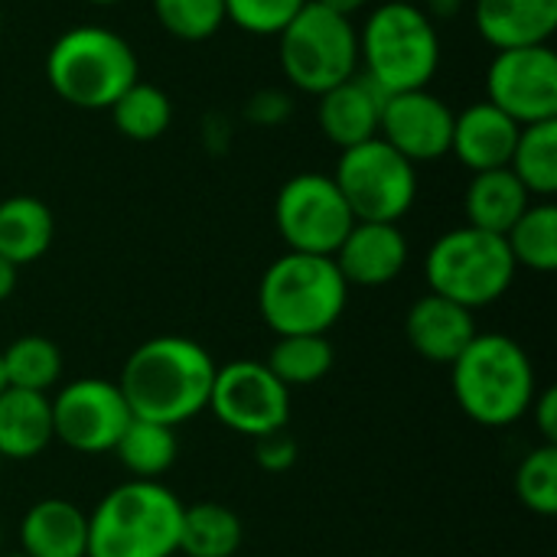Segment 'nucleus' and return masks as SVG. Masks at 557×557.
I'll return each instance as SVG.
<instances>
[{"label":"nucleus","instance_id":"f257e3e1","mask_svg":"<svg viewBox=\"0 0 557 557\" xmlns=\"http://www.w3.org/2000/svg\"><path fill=\"white\" fill-rule=\"evenodd\" d=\"M215 369V359L196 339L153 336L127 356L117 388L134 418L180 428L209 408Z\"/></svg>","mask_w":557,"mask_h":557},{"label":"nucleus","instance_id":"f03ea898","mask_svg":"<svg viewBox=\"0 0 557 557\" xmlns=\"http://www.w3.org/2000/svg\"><path fill=\"white\" fill-rule=\"evenodd\" d=\"M450 369L454 398L480 428H509L522 421L539 395L529 352L503 333H476Z\"/></svg>","mask_w":557,"mask_h":557},{"label":"nucleus","instance_id":"7ed1b4c3","mask_svg":"<svg viewBox=\"0 0 557 557\" xmlns=\"http://www.w3.org/2000/svg\"><path fill=\"white\" fill-rule=\"evenodd\" d=\"M349 304V284L326 255L287 251L258 284V310L277 336H326Z\"/></svg>","mask_w":557,"mask_h":557},{"label":"nucleus","instance_id":"20e7f679","mask_svg":"<svg viewBox=\"0 0 557 557\" xmlns=\"http://www.w3.org/2000/svg\"><path fill=\"white\" fill-rule=\"evenodd\" d=\"M183 503L160 480H127L88 516V557H176Z\"/></svg>","mask_w":557,"mask_h":557},{"label":"nucleus","instance_id":"39448f33","mask_svg":"<svg viewBox=\"0 0 557 557\" xmlns=\"http://www.w3.org/2000/svg\"><path fill=\"white\" fill-rule=\"evenodd\" d=\"M359 65L382 95L428 88L441 69V33L431 13L408 0L379 3L359 29Z\"/></svg>","mask_w":557,"mask_h":557},{"label":"nucleus","instance_id":"423d86ee","mask_svg":"<svg viewBox=\"0 0 557 557\" xmlns=\"http://www.w3.org/2000/svg\"><path fill=\"white\" fill-rule=\"evenodd\" d=\"M52 91L82 111H108L137 78L134 46L108 26H72L46 52Z\"/></svg>","mask_w":557,"mask_h":557},{"label":"nucleus","instance_id":"0eeeda50","mask_svg":"<svg viewBox=\"0 0 557 557\" xmlns=\"http://www.w3.org/2000/svg\"><path fill=\"white\" fill-rule=\"evenodd\" d=\"M516 271L519 268L506 238L473 225L444 232L424 258L431 294L447 297L467 310H480L506 297Z\"/></svg>","mask_w":557,"mask_h":557},{"label":"nucleus","instance_id":"6e6552de","mask_svg":"<svg viewBox=\"0 0 557 557\" xmlns=\"http://www.w3.org/2000/svg\"><path fill=\"white\" fill-rule=\"evenodd\" d=\"M281 72L304 95H323L339 82L359 75V29L320 3H307L277 33Z\"/></svg>","mask_w":557,"mask_h":557},{"label":"nucleus","instance_id":"1a4fd4ad","mask_svg":"<svg viewBox=\"0 0 557 557\" xmlns=\"http://www.w3.org/2000/svg\"><path fill=\"white\" fill-rule=\"evenodd\" d=\"M356 222H401L418 199V170L382 137L339 153L333 173Z\"/></svg>","mask_w":557,"mask_h":557},{"label":"nucleus","instance_id":"9d476101","mask_svg":"<svg viewBox=\"0 0 557 557\" xmlns=\"http://www.w3.org/2000/svg\"><path fill=\"white\" fill-rule=\"evenodd\" d=\"M274 225L287 251L333 258L349 228L356 225L339 186L326 173L290 176L274 199Z\"/></svg>","mask_w":557,"mask_h":557},{"label":"nucleus","instance_id":"9b49d317","mask_svg":"<svg viewBox=\"0 0 557 557\" xmlns=\"http://www.w3.org/2000/svg\"><path fill=\"white\" fill-rule=\"evenodd\" d=\"M232 434L261 441L290 421V388L258 359H235L215 369L209 408Z\"/></svg>","mask_w":557,"mask_h":557},{"label":"nucleus","instance_id":"f8f14e48","mask_svg":"<svg viewBox=\"0 0 557 557\" xmlns=\"http://www.w3.org/2000/svg\"><path fill=\"white\" fill-rule=\"evenodd\" d=\"M52 405V437L75 450V454H111L114 444L121 441L124 428L134 421L117 382L111 379H75L69 382Z\"/></svg>","mask_w":557,"mask_h":557},{"label":"nucleus","instance_id":"ddd939ff","mask_svg":"<svg viewBox=\"0 0 557 557\" xmlns=\"http://www.w3.org/2000/svg\"><path fill=\"white\" fill-rule=\"evenodd\" d=\"M486 101L519 127L557 117V55L552 46L499 49L486 69Z\"/></svg>","mask_w":557,"mask_h":557},{"label":"nucleus","instance_id":"4468645a","mask_svg":"<svg viewBox=\"0 0 557 557\" xmlns=\"http://www.w3.org/2000/svg\"><path fill=\"white\" fill-rule=\"evenodd\" d=\"M379 137L414 166L434 163L450 153L454 108L428 88L385 95Z\"/></svg>","mask_w":557,"mask_h":557},{"label":"nucleus","instance_id":"2eb2a0df","mask_svg":"<svg viewBox=\"0 0 557 557\" xmlns=\"http://www.w3.org/2000/svg\"><path fill=\"white\" fill-rule=\"evenodd\" d=\"M333 261L349 287H385L408 264V238L395 222H356Z\"/></svg>","mask_w":557,"mask_h":557},{"label":"nucleus","instance_id":"dca6fc26","mask_svg":"<svg viewBox=\"0 0 557 557\" xmlns=\"http://www.w3.org/2000/svg\"><path fill=\"white\" fill-rule=\"evenodd\" d=\"M405 336L421 359L450 366L476 336L473 310L428 290L411 304L405 317Z\"/></svg>","mask_w":557,"mask_h":557},{"label":"nucleus","instance_id":"f3484780","mask_svg":"<svg viewBox=\"0 0 557 557\" xmlns=\"http://www.w3.org/2000/svg\"><path fill=\"white\" fill-rule=\"evenodd\" d=\"M519 124L503 114L490 101H476L454 114V140L450 153L473 173L486 170H503L512 160L516 140H519Z\"/></svg>","mask_w":557,"mask_h":557},{"label":"nucleus","instance_id":"a211bd4d","mask_svg":"<svg viewBox=\"0 0 557 557\" xmlns=\"http://www.w3.org/2000/svg\"><path fill=\"white\" fill-rule=\"evenodd\" d=\"M382 104H385V95L366 75H352L320 95L317 124L330 144L346 150V147L379 137Z\"/></svg>","mask_w":557,"mask_h":557},{"label":"nucleus","instance_id":"6ab92c4d","mask_svg":"<svg viewBox=\"0 0 557 557\" xmlns=\"http://www.w3.org/2000/svg\"><path fill=\"white\" fill-rule=\"evenodd\" d=\"M473 20L496 52L548 46L557 29V0H476Z\"/></svg>","mask_w":557,"mask_h":557},{"label":"nucleus","instance_id":"aec40b11","mask_svg":"<svg viewBox=\"0 0 557 557\" xmlns=\"http://www.w3.org/2000/svg\"><path fill=\"white\" fill-rule=\"evenodd\" d=\"M26 557H88V516L69 499H39L20 522Z\"/></svg>","mask_w":557,"mask_h":557},{"label":"nucleus","instance_id":"412c9836","mask_svg":"<svg viewBox=\"0 0 557 557\" xmlns=\"http://www.w3.org/2000/svg\"><path fill=\"white\" fill-rule=\"evenodd\" d=\"M52 405L46 392H0V460H33L52 444Z\"/></svg>","mask_w":557,"mask_h":557},{"label":"nucleus","instance_id":"4be33fe9","mask_svg":"<svg viewBox=\"0 0 557 557\" xmlns=\"http://www.w3.org/2000/svg\"><path fill=\"white\" fill-rule=\"evenodd\" d=\"M529 206H532V196L509 166L473 173L467 186V199H463L467 225L493 232V235H506Z\"/></svg>","mask_w":557,"mask_h":557},{"label":"nucleus","instance_id":"5701e85b","mask_svg":"<svg viewBox=\"0 0 557 557\" xmlns=\"http://www.w3.org/2000/svg\"><path fill=\"white\" fill-rule=\"evenodd\" d=\"M55 235L49 206L36 196H10L0 202V258L10 264L39 261Z\"/></svg>","mask_w":557,"mask_h":557},{"label":"nucleus","instance_id":"b1692460","mask_svg":"<svg viewBox=\"0 0 557 557\" xmlns=\"http://www.w3.org/2000/svg\"><path fill=\"white\" fill-rule=\"evenodd\" d=\"M245 542V525L235 509L222 503L183 506L180 557H235Z\"/></svg>","mask_w":557,"mask_h":557},{"label":"nucleus","instance_id":"393cba45","mask_svg":"<svg viewBox=\"0 0 557 557\" xmlns=\"http://www.w3.org/2000/svg\"><path fill=\"white\" fill-rule=\"evenodd\" d=\"M111 454H117L121 467L134 480H160L163 473L173 470L176 454H180V444H176L173 428H163V424L134 418L124 428V434H121V441L114 444Z\"/></svg>","mask_w":557,"mask_h":557},{"label":"nucleus","instance_id":"a878e982","mask_svg":"<svg viewBox=\"0 0 557 557\" xmlns=\"http://www.w3.org/2000/svg\"><path fill=\"white\" fill-rule=\"evenodd\" d=\"M503 238L512 251L516 268H529L539 274L557 271V206L552 199L532 202Z\"/></svg>","mask_w":557,"mask_h":557},{"label":"nucleus","instance_id":"bb28decb","mask_svg":"<svg viewBox=\"0 0 557 557\" xmlns=\"http://www.w3.org/2000/svg\"><path fill=\"white\" fill-rule=\"evenodd\" d=\"M509 170L529 189V196L552 199L557 193V117L519 131Z\"/></svg>","mask_w":557,"mask_h":557},{"label":"nucleus","instance_id":"cd10ccee","mask_svg":"<svg viewBox=\"0 0 557 557\" xmlns=\"http://www.w3.org/2000/svg\"><path fill=\"white\" fill-rule=\"evenodd\" d=\"M333 362H336V352L326 336H277L264 366L287 388H307V385L323 382Z\"/></svg>","mask_w":557,"mask_h":557},{"label":"nucleus","instance_id":"c85d7f7f","mask_svg":"<svg viewBox=\"0 0 557 557\" xmlns=\"http://www.w3.org/2000/svg\"><path fill=\"white\" fill-rule=\"evenodd\" d=\"M111 121L114 127L127 137V140H157L166 134L170 121H173V101L163 88L150 85V82H134L111 108Z\"/></svg>","mask_w":557,"mask_h":557},{"label":"nucleus","instance_id":"c756f323","mask_svg":"<svg viewBox=\"0 0 557 557\" xmlns=\"http://www.w3.org/2000/svg\"><path fill=\"white\" fill-rule=\"evenodd\" d=\"M7 388L46 392L62 375V349L49 336H20L0 349Z\"/></svg>","mask_w":557,"mask_h":557},{"label":"nucleus","instance_id":"7c9ffc66","mask_svg":"<svg viewBox=\"0 0 557 557\" xmlns=\"http://www.w3.org/2000/svg\"><path fill=\"white\" fill-rule=\"evenodd\" d=\"M516 496L519 503L542 516L555 519L557 516V444H539L529 450L516 470Z\"/></svg>","mask_w":557,"mask_h":557},{"label":"nucleus","instance_id":"2f4dec72","mask_svg":"<svg viewBox=\"0 0 557 557\" xmlns=\"http://www.w3.org/2000/svg\"><path fill=\"white\" fill-rule=\"evenodd\" d=\"M153 16L170 36L202 42L222 29L225 0H153Z\"/></svg>","mask_w":557,"mask_h":557},{"label":"nucleus","instance_id":"473e14b6","mask_svg":"<svg viewBox=\"0 0 557 557\" xmlns=\"http://www.w3.org/2000/svg\"><path fill=\"white\" fill-rule=\"evenodd\" d=\"M310 0H225V20L251 36H277Z\"/></svg>","mask_w":557,"mask_h":557},{"label":"nucleus","instance_id":"72a5a7b5","mask_svg":"<svg viewBox=\"0 0 557 557\" xmlns=\"http://www.w3.org/2000/svg\"><path fill=\"white\" fill-rule=\"evenodd\" d=\"M255 457H258V463H261L264 470L284 473V470H290V467L297 463V444H294L284 431H277V434H268V437L258 441Z\"/></svg>","mask_w":557,"mask_h":557},{"label":"nucleus","instance_id":"f704fd0d","mask_svg":"<svg viewBox=\"0 0 557 557\" xmlns=\"http://www.w3.org/2000/svg\"><path fill=\"white\" fill-rule=\"evenodd\" d=\"M287 114H290V98L284 91H258L248 104V117L264 127L281 124Z\"/></svg>","mask_w":557,"mask_h":557},{"label":"nucleus","instance_id":"c9c22d12","mask_svg":"<svg viewBox=\"0 0 557 557\" xmlns=\"http://www.w3.org/2000/svg\"><path fill=\"white\" fill-rule=\"evenodd\" d=\"M539 434L545 437V444H557V388H545L535 395L532 408H529Z\"/></svg>","mask_w":557,"mask_h":557},{"label":"nucleus","instance_id":"e433bc0d","mask_svg":"<svg viewBox=\"0 0 557 557\" xmlns=\"http://www.w3.org/2000/svg\"><path fill=\"white\" fill-rule=\"evenodd\" d=\"M16 290V264H10L7 258H0V304Z\"/></svg>","mask_w":557,"mask_h":557},{"label":"nucleus","instance_id":"4c0bfd02","mask_svg":"<svg viewBox=\"0 0 557 557\" xmlns=\"http://www.w3.org/2000/svg\"><path fill=\"white\" fill-rule=\"evenodd\" d=\"M313 3H320V7H326V10H333V13H339V16H352V13H359L369 0H313Z\"/></svg>","mask_w":557,"mask_h":557},{"label":"nucleus","instance_id":"58836bf2","mask_svg":"<svg viewBox=\"0 0 557 557\" xmlns=\"http://www.w3.org/2000/svg\"><path fill=\"white\" fill-rule=\"evenodd\" d=\"M88 3H95V7H111V3H121V0H88Z\"/></svg>","mask_w":557,"mask_h":557},{"label":"nucleus","instance_id":"ea45409f","mask_svg":"<svg viewBox=\"0 0 557 557\" xmlns=\"http://www.w3.org/2000/svg\"><path fill=\"white\" fill-rule=\"evenodd\" d=\"M7 388V379H3V366H0V392Z\"/></svg>","mask_w":557,"mask_h":557},{"label":"nucleus","instance_id":"a19ab883","mask_svg":"<svg viewBox=\"0 0 557 557\" xmlns=\"http://www.w3.org/2000/svg\"><path fill=\"white\" fill-rule=\"evenodd\" d=\"M0 557H26L23 552H16V555H0Z\"/></svg>","mask_w":557,"mask_h":557},{"label":"nucleus","instance_id":"79ce46f5","mask_svg":"<svg viewBox=\"0 0 557 557\" xmlns=\"http://www.w3.org/2000/svg\"><path fill=\"white\" fill-rule=\"evenodd\" d=\"M0 463H3V460H0Z\"/></svg>","mask_w":557,"mask_h":557},{"label":"nucleus","instance_id":"37998d69","mask_svg":"<svg viewBox=\"0 0 557 557\" xmlns=\"http://www.w3.org/2000/svg\"><path fill=\"white\" fill-rule=\"evenodd\" d=\"M176 557H180V555H176Z\"/></svg>","mask_w":557,"mask_h":557}]
</instances>
